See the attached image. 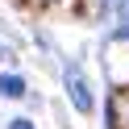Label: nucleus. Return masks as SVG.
Wrapping results in <instances>:
<instances>
[{"label":"nucleus","mask_w":129,"mask_h":129,"mask_svg":"<svg viewBox=\"0 0 129 129\" xmlns=\"http://www.w3.org/2000/svg\"><path fill=\"white\" fill-rule=\"evenodd\" d=\"M67 96H71V104H75L79 117H92L96 100H92V83H87V75H83L79 62H71V67H67Z\"/></svg>","instance_id":"nucleus-1"},{"label":"nucleus","mask_w":129,"mask_h":129,"mask_svg":"<svg viewBox=\"0 0 129 129\" xmlns=\"http://www.w3.org/2000/svg\"><path fill=\"white\" fill-rule=\"evenodd\" d=\"M9 129H34V121H29V117H13Z\"/></svg>","instance_id":"nucleus-4"},{"label":"nucleus","mask_w":129,"mask_h":129,"mask_svg":"<svg viewBox=\"0 0 129 129\" xmlns=\"http://www.w3.org/2000/svg\"><path fill=\"white\" fill-rule=\"evenodd\" d=\"M117 38H129V25H121V29H117Z\"/></svg>","instance_id":"nucleus-5"},{"label":"nucleus","mask_w":129,"mask_h":129,"mask_svg":"<svg viewBox=\"0 0 129 129\" xmlns=\"http://www.w3.org/2000/svg\"><path fill=\"white\" fill-rule=\"evenodd\" d=\"M25 96V79L21 75H0V100H21Z\"/></svg>","instance_id":"nucleus-3"},{"label":"nucleus","mask_w":129,"mask_h":129,"mask_svg":"<svg viewBox=\"0 0 129 129\" xmlns=\"http://www.w3.org/2000/svg\"><path fill=\"white\" fill-rule=\"evenodd\" d=\"M108 129H129V83H117L108 92Z\"/></svg>","instance_id":"nucleus-2"},{"label":"nucleus","mask_w":129,"mask_h":129,"mask_svg":"<svg viewBox=\"0 0 129 129\" xmlns=\"http://www.w3.org/2000/svg\"><path fill=\"white\" fill-rule=\"evenodd\" d=\"M34 4H50V0H34Z\"/></svg>","instance_id":"nucleus-6"}]
</instances>
